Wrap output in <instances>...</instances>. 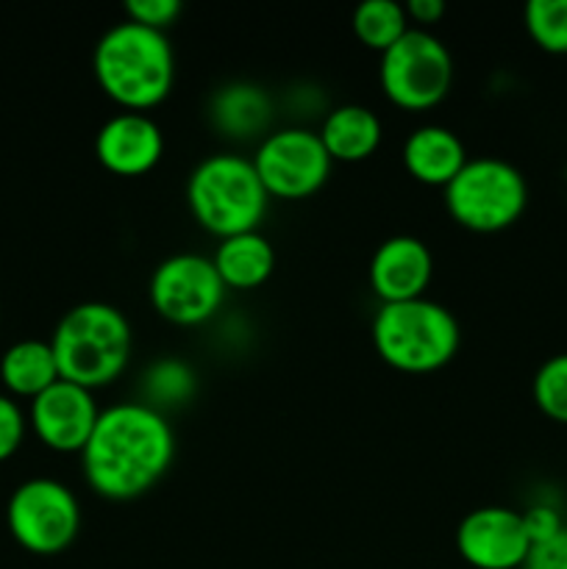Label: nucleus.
Returning <instances> with one entry per match:
<instances>
[{
	"mask_svg": "<svg viewBox=\"0 0 567 569\" xmlns=\"http://www.w3.org/2000/svg\"><path fill=\"white\" fill-rule=\"evenodd\" d=\"M176 459V431L142 400L100 409L81 450V472L98 498L126 503L148 495Z\"/></svg>",
	"mask_w": 567,
	"mask_h": 569,
	"instance_id": "1",
	"label": "nucleus"
},
{
	"mask_svg": "<svg viewBox=\"0 0 567 569\" xmlns=\"http://www.w3.org/2000/svg\"><path fill=\"white\" fill-rule=\"evenodd\" d=\"M92 72L100 92L122 111L148 114L176 83V53L167 33L122 20L98 39Z\"/></svg>",
	"mask_w": 567,
	"mask_h": 569,
	"instance_id": "2",
	"label": "nucleus"
},
{
	"mask_svg": "<svg viewBox=\"0 0 567 569\" xmlns=\"http://www.w3.org/2000/svg\"><path fill=\"white\" fill-rule=\"evenodd\" d=\"M50 348L59 376L94 392L115 383L131 365V322L117 306L87 300L61 315L50 337Z\"/></svg>",
	"mask_w": 567,
	"mask_h": 569,
	"instance_id": "3",
	"label": "nucleus"
},
{
	"mask_svg": "<svg viewBox=\"0 0 567 569\" xmlns=\"http://www.w3.org/2000/svg\"><path fill=\"white\" fill-rule=\"evenodd\" d=\"M370 333L381 361L411 376L442 370L461 345V328L454 311L428 298L381 303Z\"/></svg>",
	"mask_w": 567,
	"mask_h": 569,
	"instance_id": "4",
	"label": "nucleus"
},
{
	"mask_svg": "<svg viewBox=\"0 0 567 569\" xmlns=\"http://www.w3.org/2000/svg\"><path fill=\"white\" fill-rule=\"evenodd\" d=\"M187 206L195 222L217 239L259 231L270 194L253 161L239 153H211L187 178Z\"/></svg>",
	"mask_w": 567,
	"mask_h": 569,
	"instance_id": "5",
	"label": "nucleus"
},
{
	"mask_svg": "<svg viewBox=\"0 0 567 569\" xmlns=\"http://www.w3.org/2000/svg\"><path fill=\"white\" fill-rule=\"evenodd\" d=\"M450 220L472 233H498L515 226L528 206V183L515 164L478 156L442 189Z\"/></svg>",
	"mask_w": 567,
	"mask_h": 569,
	"instance_id": "6",
	"label": "nucleus"
},
{
	"mask_svg": "<svg viewBox=\"0 0 567 569\" xmlns=\"http://www.w3.org/2000/svg\"><path fill=\"white\" fill-rule=\"evenodd\" d=\"M378 81L392 106L404 111H428L442 103L454 87V56L431 31L409 28L381 53Z\"/></svg>",
	"mask_w": 567,
	"mask_h": 569,
	"instance_id": "7",
	"label": "nucleus"
},
{
	"mask_svg": "<svg viewBox=\"0 0 567 569\" xmlns=\"http://www.w3.org/2000/svg\"><path fill=\"white\" fill-rule=\"evenodd\" d=\"M6 526L14 542L33 556H59L81 533V506L67 483L31 478L11 492Z\"/></svg>",
	"mask_w": 567,
	"mask_h": 569,
	"instance_id": "8",
	"label": "nucleus"
},
{
	"mask_svg": "<svg viewBox=\"0 0 567 569\" xmlns=\"http://www.w3.org/2000/svg\"><path fill=\"white\" fill-rule=\"evenodd\" d=\"M256 176L270 198L306 200L328 183L334 161L322 148L320 133L309 128H278L259 142L253 153Z\"/></svg>",
	"mask_w": 567,
	"mask_h": 569,
	"instance_id": "9",
	"label": "nucleus"
},
{
	"mask_svg": "<svg viewBox=\"0 0 567 569\" xmlns=\"http://www.w3.org/2000/svg\"><path fill=\"white\" fill-rule=\"evenodd\" d=\"M226 292L211 256L200 253L167 256L148 281V298L156 315L181 328L209 322L220 311Z\"/></svg>",
	"mask_w": 567,
	"mask_h": 569,
	"instance_id": "10",
	"label": "nucleus"
},
{
	"mask_svg": "<svg viewBox=\"0 0 567 569\" xmlns=\"http://www.w3.org/2000/svg\"><path fill=\"white\" fill-rule=\"evenodd\" d=\"M456 550L472 569H520L531 550L523 511L506 506L472 509L456 528Z\"/></svg>",
	"mask_w": 567,
	"mask_h": 569,
	"instance_id": "11",
	"label": "nucleus"
},
{
	"mask_svg": "<svg viewBox=\"0 0 567 569\" xmlns=\"http://www.w3.org/2000/svg\"><path fill=\"white\" fill-rule=\"evenodd\" d=\"M98 417L100 409L94 403V392L59 378L53 387L31 400L28 426L37 433L39 442L53 453L81 456Z\"/></svg>",
	"mask_w": 567,
	"mask_h": 569,
	"instance_id": "12",
	"label": "nucleus"
},
{
	"mask_svg": "<svg viewBox=\"0 0 567 569\" xmlns=\"http://www.w3.org/2000/svg\"><path fill=\"white\" fill-rule=\"evenodd\" d=\"M161 156H165V133L159 122L142 111H120L94 133V159L115 176H145L159 164Z\"/></svg>",
	"mask_w": 567,
	"mask_h": 569,
	"instance_id": "13",
	"label": "nucleus"
},
{
	"mask_svg": "<svg viewBox=\"0 0 567 569\" xmlns=\"http://www.w3.org/2000/svg\"><path fill=\"white\" fill-rule=\"evenodd\" d=\"M434 276V256L422 239L411 233L384 239L370 259V287L381 303L426 298Z\"/></svg>",
	"mask_w": 567,
	"mask_h": 569,
	"instance_id": "14",
	"label": "nucleus"
},
{
	"mask_svg": "<svg viewBox=\"0 0 567 569\" xmlns=\"http://www.w3.org/2000/svg\"><path fill=\"white\" fill-rule=\"evenodd\" d=\"M400 159H404L409 178H415L417 183L445 189L454 181L456 172L467 164L470 156H467V148L459 133L428 122V126L415 128L406 137Z\"/></svg>",
	"mask_w": 567,
	"mask_h": 569,
	"instance_id": "15",
	"label": "nucleus"
},
{
	"mask_svg": "<svg viewBox=\"0 0 567 569\" xmlns=\"http://www.w3.org/2000/svg\"><path fill=\"white\" fill-rule=\"evenodd\" d=\"M320 142L334 164H359L381 148L384 126L372 109L361 103H342L326 114L320 126Z\"/></svg>",
	"mask_w": 567,
	"mask_h": 569,
	"instance_id": "16",
	"label": "nucleus"
},
{
	"mask_svg": "<svg viewBox=\"0 0 567 569\" xmlns=\"http://www.w3.org/2000/svg\"><path fill=\"white\" fill-rule=\"evenodd\" d=\"M211 264L226 289L250 292L270 281L272 270H276V250L261 231H245L237 237L220 239L211 253Z\"/></svg>",
	"mask_w": 567,
	"mask_h": 569,
	"instance_id": "17",
	"label": "nucleus"
},
{
	"mask_svg": "<svg viewBox=\"0 0 567 569\" xmlns=\"http://www.w3.org/2000/svg\"><path fill=\"white\" fill-rule=\"evenodd\" d=\"M211 126L231 139H250L267 131L272 120V100L261 87L233 81L217 89L209 103Z\"/></svg>",
	"mask_w": 567,
	"mask_h": 569,
	"instance_id": "18",
	"label": "nucleus"
},
{
	"mask_svg": "<svg viewBox=\"0 0 567 569\" xmlns=\"http://www.w3.org/2000/svg\"><path fill=\"white\" fill-rule=\"evenodd\" d=\"M59 365L50 342L42 339H22L14 342L0 359V381L14 398L33 400L44 389L59 381Z\"/></svg>",
	"mask_w": 567,
	"mask_h": 569,
	"instance_id": "19",
	"label": "nucleus"
},
{
	"mask_svg": "<svg viewBox=\"0 0 567 569\" xmlns=\"http://www.w3.org/2000/svg\"><path fill=\"white\" fill-rule=\"evenodd\" d=\"M350 26H354L356 39L365 48L384 53L409 31L411 22L406 14V6L395 3V0H365L354 9Z\"/></svg>",
	"mask_w": 567,
	"mask_h": 569,
	"instance_id": "20",
	"label": "nucleus"
},
{
	"mask_svg": "<svg viewBox=\"0 0 567 569\" xmlns=\"http://www.w3.org/2000/svg\"><path fill=\"white\" fill-rule=\"evenodd\" d=\"M195 387H198L195 372L183 361L161 359L153 367H148V372L142 376V403L165 415V409H170V406L187 403L195 395Z\"/></svg>",
	"mask_w": 567,
	"mask_h": 569,
	"instance_id": "21",
	"label": "nucleus"
},
{
	"mask_svg": "<svg viewBox=\"0 0 567 569\" xmlns=\"http://www.w3.org/2000/svg\"><path fill=\"white\" fill-rule=\"evenodd\" d=\"M523 20L537 48L567 56V0H531L523 11Z\"/></svg>",
	"mask_w": 567,
	"mask_h": 569,
	"instance_id": "22",
	"label": "nucleus"
},
{
	"mask_svg": "<svg viewBox=\"0 0 567 569\" xmlns=\"http://www.w3.org/2000/svg\"><path fill=\"white\" fill-rule=\"evenodd\" d=\"M531 395L537 409L548 420L567 426V353L550 356L534 372Z\"/></svg>",
	"mask_w": 567,
	"mask_h": 569,
	"instance_id": "23",
	"label": "nucleus"
},
{
	"mask_svg": "<svg viewBox=\"0 0 567 569\" xmlns=\"http://www.w3.org/2000/svg\"><path fill=\"white\" fill-rule=\"evenodd\" d=\"M122 9H126V20L167 33V28L178 22L183 6L181 0H128Z\"/></svg>",
	"mask_w": 567,
	"mask_h": 569,
	"instance_id": "24",
	"label": "nucleus"
},
{
	"mask_svg": "<svg viewBox=\"0 0 567 569\" xmlns=\"http://www.w3.org/2000/svg\"><path fill=\"white\" fill-rule=\"evenodd\" d=\"M28 420L11 395H0V461L11 459L26 439Z\"/></svg>",
	"mask_w": 567,
	"mask_h": 569,
	"instance_id": "25",
	"label": "nucleus"
},
{
	"mask_svg": "<svg viewBox=\"0 0 567 569\" xmlns=\"http://www.w3.org/2000/svg\"><path fill=\"white\" fill-rule=\"evenodd\" d=\"M520 569H567V526L550 539L534 542Z\"/></svg>",
	"mask_w": 567,
	"mask_h": 569,
	"instance_id": "26",
	"label": "nucleus"
},
{
	"mask_svg": "<svg viewBox=\"0 0 567 569\" xmlns=\"http://www.w3.org/2000/svg\"><path fill=\"white\" fill-rule=\"evenodd\" d=\"M523 522H526V531H528V539L534 542H543V539H550L554 533H559L561 528H565V520H561L559 511L554 509V506H545V503H537L531 506V509L523 511Z\"/></svg>",
	"mask_w": 567,
	"mask_h": 569,
	"instance_id": "27",
	"label": "nucleus"
},
{
	"mask_svg": "<svg viewBox=\"0 0 567 569\" xmlns=\"http://www.w3.org/2000/svg\"><path fill=\"white\" fill-rule=\"evenodd\" d=\"M406 14H409V22H417V28L428 31V28L442 20L445 3L442 0H409Z\"/></svg>",
	"mask_w": 567,
	"mask_h": 569,
	"instance_id": "28",
	"label": "nucleus"
}]
</instances>
